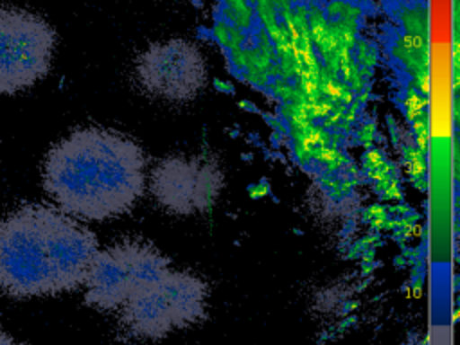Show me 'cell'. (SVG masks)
<instances>
[{"instance_id": "cell-7", "label": "cell", "mask_w": 460, "mask_h": 345, "mask_svg": "<svg viewBox=\"0 0 460 345\" xmlns=\"http://www.w3.org/2000/svg\"><path fill=\"white\" fill-rule=\"evenodd\" d=\"M219 164L205 156H169L151 172V192L169 212L192 216L208 210L223 189Z\"/></svg>"}, {"instance_id": "cell-8", "label": "cell", "mask_w": 460, "mask_h": 345, "mask_svg": "<svg viewBox=\"0 0 460 345\" xmlns=\"http://www.w3.org/2000/svg\"><path fill=\"white\" fill-rule=\"evenodd\" d=\"M7 338H9V336H7V334H5V332H4V331H2V329H0V345H4V343H5V340H7Z\"/></svg>"}, {"instance_id": "cell-1", "label": "cell", "mask_w": 460, "mask_h": 345, "mask_svg": "<svg viewBox=\"0 0 460 345\" xmlns=\"http://www.w3.org/2000/svg\"><path fill=\"white\" fill-rule=\"evenodd\" d=\"M146 185L144 151L102 128L72 131L47 153L43 187L65 214L108 219L128 212Z\"/></svg>"}, {"instance_id": "cell-5", "label": "cell", "mask_w": 460, "mask_h": 345, "mask_svg": "<svg viewBox=\"0 0 460 345\" xmlns=\"http://www.w3.org/2000/svg\"><path fill=\"white\" fill-rule=\"evenodd\" d=\"M54 29L38 14L0 7V93L32 86L50 66Z\"/></svg>"}, {"instance_id": "cell-2", "label": "cell", "mask_w": 460, "mask_h": 345, "mask_svg": "<svg viewBox=\"0 0 460 345\" xmlns=\"http://www.w3.org/2000/svg\"><path fill=\"white\" fill-rule=\"evenodd\" d=\"M95 235L59 208L23 205L0 219V288L14 298L83 286Z\"/></svg>"}, {"instance_id": "cell-4", "label": "cell", "mask_w": 460, "mask_h": 345, "mask_svg": "<svg viewBox=\"0 0 460 345\" xmlns=\"http://www.w3.org/2000/svg\"><path fill=\"white\" fill-rule=\"evenodd\" d=\"M171 268V261L146 243H119L97 250L83 286L84 300L97 309H119L137 289Z\"/></svg>"}, {"instance_id": "cell-9", "label": "cell", "mask_w": 460, "mask_h": 345, "mask_svg": "<svg viewBox=\"0 0 460 345\" xmlns=\"http://www.w3.org/2000/svg\"><path fill=\"white\" fill-rule=\"evenodd\" d=\"M4 345H27V343H16V341H13V340H11V338H7V340H5V343H4Z\"/></svg>"}, {"instance_id": "cell-3", "label": "cell", "mask_w": 460, "mask_h": 345, "mask_svg": "<svg viewBox=\"0 0 460 345\" xmlns=\"http://www.w3.org/2000/svg\"><path fill=\"white\" fill-rule=\"evenodd\" d=\"M208 288L199 277L169 268L137 289L120 307V323L135 338L158 340L205 316Z\"/></svg>"}, {"instance_id": "cell-6", "label": "cell", "mask_w": 460, "mask_h": 345, "mask_svg": "<svg viewBox=\"0 0 460 345\" xmlns=\"http://www.w3.org/2000/svg\"><path fill=\"white\" fill-rule=\"evenodd\" d=\"M138 84L149 95L169 101H192L207 84L201 50L181 38L149 45L135 63Z\"/></svg>"}]
</instances>
